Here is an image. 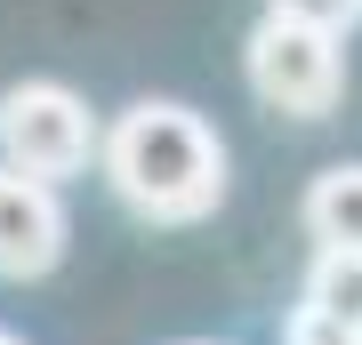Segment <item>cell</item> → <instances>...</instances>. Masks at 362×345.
Returning a JSON list of instances; mask_svg holds the SVG:
<instances>
[{"instance_id": "9c48e42d", "label": "cell", "mask_w": 362, "mask_h": 345, "mask_svg": "<svg viewBox=\"0 0 362 345\" xmlns=\"http://www.w3.org/2000/svg\"><path fill=\"white\" fill-rule=\"evenodd\" d=\"M194 345H202V337H194Z\"/></svg>"}, {"instance_id": "277c9868", "label": "cell", "mask_w": 362, "mask_h": 345, "mask_svg": "<svg viewBox=\"0 0 362 345\" xmlns=\"http://www.w3.org/2000/svg\"><path fill=\"white\" fill-rule=\"evenodd\" d=\"M65 257V201L57 185L0 169V282H40Z\"/></svg>"}, {"instance_id": "5b68a950", "label": "cell", "mask_w": 362, "mask_h": 345, "mask_svg": "<svg viewBox=\"0 0 362 345\" xmlns=\"http://www.w3.org/2000/svg\"><path fill=\"white\" fill-rule=\"evenodd\" d=\"M298 217H306L314 249H362V161H330L306 185V209Z\"/></svg>"}, {"instance_id": "8992f818", "label": "cell", "mask_w": 362, "mask_h": 345, "mask_svg": "<svg viewBox=\"0 0 362 345\" xmlns=\"http://www.w3.org/2000/svg\"><path fill=\"white\" fill-rule=\"evenodd\" d=\"M314 321H330V329H346L362 345V249H314L306 265V305Z\"/></svg>"}, {"instance_id": "7a4b0ae2", "label": "cell", "mask_w": 362, "mask_h": 345, "mask_svg": "<svg viewBox=\"0 0 362 345\" xmlns=\"http://www.w3.org/2000/svg\"><path fill=\"white\" fill-rule=\"evenodd\" d=\"M242 73H250V97L282 121H330L338 97H346V49H338V32L298 25V16H258V32L242 49Z\"/></svg>"}, {"instance_id": "52a82bcc", "label": "cell", "mask_w": 362, "mask_h": 345, "mask_svg": "<svg viewBox=\"0 0 362 345\" xmlns=\"http://www.w3.org/2000/svg\"><path fill=\"white\" fill-rule=\"evenodd\" d=\"M266 16H298V25H322V32L346 40L362 25V0H266Z\"/></svg>"}, {"instance_id": "6da1fadb", "label": "cell", "mask_w": 362, "mask_h": 345, "mask_svg": "<svg viewBox=\"0 0 362 345\" xmlns=\"http://www.w3.org/2000/svg\"><path fill=\"white\" fill-rule=\"evenodd\" d=\"M97 169L113 201L145 225H202L226 201V137L177 97H145L129 113H113Z\"/></svg>"}, {"instance_id": "3957f363", "label": "cell", "mask_w": 362, "mask_h": 345, "mask_svg": "<svg viewBox=\"0 0 362 345\" xmlns=\"http://www.w3.org/2000/svg\"><path fill=\"white\" fill-rule=\"evenodd\" d=\"M97 145H105V128H97L81 89H65V80H16V89H0V169L65 185L97 161Z\"/></svg>"}, {"instance_id": "ba28073f", "label": "cell", "mask_w": 362, "mask_h": 345, "mask_svg": "<svg viewBox=\"0 0 362 345\" xmlns=\"http://www.w3.org/2000/svg\"><path fill=\"white\" fill-rule=\"evenodd\" d=\"M0 345H25V337H16V329H0Z\"/></svg>"}]
</instances>
